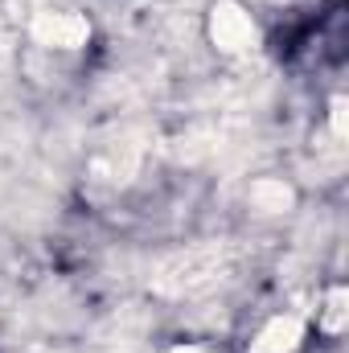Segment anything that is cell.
<instances>
[{"mask_svg": "<svg viewBox=\"0 0 349 353\" xmlns=\"http://www.w3.org/2000/svg\"><path fill=\"white\" fill-rule=\"evenodd\" d=\"M255 201H259L263 210H283L292 201V193L283 185H275V181H263V185H255Z\"/></svg>", "mask_w": 349, "mask_h": 353, "instance_id": "cell-5", "label": "cell"}, {"mask_svg": "<svg viewBox=\"0 0 349 353\" xmlns=\"http://www.w3.org/2000/svg\"><path fill=\"white\" fill-rule=\"evenodd\" d=\"M300 337H304V325L296 316H275V321H267L255 333L251 353H292L300 345Z\"/></svg>", "mask_w": 349, "mask_h": 353, "instance_id": "cell-3", "label": "cell"}, {"mask_svg": "<svg viewBox=\"0 0 349 353\" xmlns=\"http://www.w3.org/2000/svg\"><path fill=\"white\" fill-rule=\"evenodd\" d=\"M341 325H346V292L337 288V292L329 296V304H325V316H321V329H325V333H341Z\"/></svg>", "mask_w": 349, "mask_h": 353, "instance_id": "cell-4", "label": "cell"}, {"mask_svg": "<svg viewBox=\"0 0 349 353\" xmlns=\"http://www.w3.org/2000/svg\"><path fill=\"white\" fill-rule=\"evenodd\" d=\"M33 37L41 46H58V50H79L90 37V25L79 12H41L33 21Z\"/></svg>", "mask_w": 349, "mask_h": 353, "instance_id": "cell-2", "label": "cell"}, {"mask_svg": "<svg viewBox=\"0 0 349 353\" xmlns=\"http://www.w3.org/2000/svg\"><path fill=\"white\" fill-rule=\"evenodd\" d=\"M210 37H214V46L226 50V54H247V50H255L259 29H255L251 12H243L235 0H222V4L210 12Z\"/></svg>", "mask_w": 349, "mask_h": 353, "instance_id": "cell-1", "label": "cell"}]
</instances>
